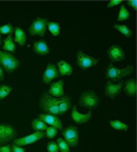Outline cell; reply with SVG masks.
<instances>
[{
  "label": "cell",
  "mask_w": 137,
  "mask_h": 152,
  "mask_svg": "<svg viewBox=\"0 0 137 152\" xmlns=\"http://www.w3.org/2000/svg\"><path fill=\"white\" fill-rule=\"evenodd\" d=\"M60 101H61V98H54V97L48 95L47 93H45L41 96V99H40V108L46 114L53 115V116H60Z\"/></svg>",
  "instance_id": "6da1fadb"
},
{
  "label": "cell",
  "mask_w": 137,
  "mask_h": 152,
  "mask_svg": "<svg viewBox=\"0 0 137 152\" xmlns=\"http://www.w3.org/2000/svg\"><path fill=\"white\" fill-rule=\"evenodd\" d=\"M133 72H134L133 66H127L125 68L119 69V68H116L113 64H109L107 67V70H105V77L111 82H119L122 78L130 75Z\"/></svg>",
  "instance_id": "7a4b0ae2"
},
{
  "label": "cell",
  "mask_w": 137,
  "mask_h": 152,
  "mask_svg": "<svg viewBox=\"0 0 137 152\" xmlns=\"http://www.w3.org/2000/svg\"><path fill=\"white\" fill-rule=\"evenodd\" d=\"M0 64H1L2 69H5L8 74H11L19 68L20 60L11 53H6V52L0 50Z\"/></svg>",
  "instance_id": "3957f363"
},
{
  "label": "cell",
  "mask_w": 137,
  "mask_h": 152,
  "mask_svg": "<svg viewBox=\"0 0 137 152\" xmlns=\"http://www.w3.org/2000/svg\"><path fill=\"white\" fill-rule=\"evenodd\" d=\"M98 103H100L98 96L94 91H90V90H87V91L82 93V95L80 96V99H78V104L87 108V109L97 108Z\"/></svg>",
  "instance_id": "277c9868"
},
{
  "label": "cell",
  "mask_w": 137,
  "mask_h": 152,
  "mask_svg": "<svg viewBox=\"0 0 137 152\" xmlns=\"http://www.w3.org/2000/svg\"><path fill=\"white\" fill-rule=\"evenodd\" d=\"M45 137V131H35V132L31 133V134H27L25 137H21L18 138L13 142V145H17V146H26V145H31V144H34L35 142H38L40 139H42Z\"/></svg>",
  "instance_id": "5b68a950"
},
{
  "label": "cell",
  "mask_w": 137,
  "mask_h": 152,
  "mask_svg": "<svg viewBox=\"0 0 137 152\" xmlns=\"http://www.w3.org/2000/svg\"><path fill=\"white\" fill-rule=\"evenodd\" d=\"M15 137H17V130L14 129V126L6 123L0 124V145L13 140Z\"/></svg>",
  "instance_id": "8992f818"
},
{
  "label": "cell",
  "mask_w": 137,
  "mask_h": 152,
  "mask_svg": "<svg viewBox=\"0 0 137 152\" xmlns=\"http://www.w3.org/2000/svg\"><path fill=\"white\" fill-rule=\"evenodd\" d=\"M47 20L43 18H37L32 22L29 27V34L31 35H38V37H45L46 31H47Z\"/></svg>",
  "instance_id": "52a82bcc"
},
{
  "label": "cell",
  "mask_w": 137,
  "mask_h": 152,
  "mask_svg": "<svg viewBox=\"0 0 137 152\" xmlns=\"http://www.w3.org/2000/svg\"><path fill=\"white\" fill-rule=\"evenodd\" d=\"M98 62H100V58L87 55V54L82 53V50H78V66L81 69L92 68V67L96 66Z\"/></svg>",
  "instance_id": "ba28073f"
},
{
  "label": "cell",
  "mask_w": 137,
  "mask_h": 152,
  "mask_svg": "<svg viewBox=\"0 0 137 152\" xmlns=\"http://www.w3.org/2000/svg\"><path fill=\"white\" fill-rule=\"evenodd\" d=\"M63 139L67 142L69 146L75 148L78 144V130L76 126L69 125L63 130Z\"/></svg>",
  "instance_id": "9c48e42d"
},
{
  "label": "cell",
  "mask_w": 137,
  "mask_h": 152,
  "mask_svg": "<svg viewBox=\"0 0 137 152\" xmlns=\"http://www.w3.org/2000/svg\"><path fill=\"white\" fill-rule=\"evenodd\" d=\"M60 74L58 68H56V66L53 64V63H48L47 67H46V69H45V72H43V75H42V82L45 84H49L53 80L58 78Z\"/></svg>",
  "instance_id": "30bf717a"
},
{
  "label": "cell",
  "mask_w": 137,
  "mask_h": 152,
  "mask_svg": "<svg viewBox=\"0 0 137 152\" xmlns=\"http://www.w3.org/2000/svg\"><path fill=\"white\" fill-rule=\"evenodd\" d=\"M39 119H41L42 122H45L47 125H51L53 128H55L56 130L58 129H62V122L58 116H53V115L46 114V113H42L39 115Z\"/></svg>",
  "instance_id": "8fae6325"
},
{
  "label": "cell",
  "mask_w": 137,
  "mask_h": 152,
  "mask_svg": "<svg viewBox=\"0 0 137 152\" xmlns=\"http://www.w3.org/2000/svg\"><path fill=\"white\" fill-rule=\"evenodd\" d=\"M123 89V82L119 81L118 83H111V82H108L105 84V88H104V93L105 95L109 96L110 98H115L116 96H118L121 94Z\"/></svg>",
  "instance_id": "7c38bea8"
},
{
  "label": "cell",
  "mask_w": 137,
  "mask_h": 152,
  "mask_svg": "<svg viewBox=\"0 0 137 152\" xmlns=\"http://www.w3.org/2000/svg\"><path fill=\"white\" fill-rule=\"evenodd\" d=\"M108 56L110 58V61L117 62V61H123L125 58V53L119 46L114 45L108 49Z\"/></svg>",
  "instance_id": "4fadbf2b"
},
{
  "label": "cell",
  "mask_w": 137,
  "mask_h": 152,
  "mask_svg": "<svg viewBox=\"0 0 137 152\" xmlns=\"http://www.w3.org/2000/svg\"><path fill=\"white\" fill-rule=\"evenodd\" d=\"M47 94L49 96H52V97H54V98H62V97L64 96L63 81L60 80L58 82H54V83L51 86V88H49V90H48Z\"/></svg>",
  "instance_id": "5bb4252c"
},
{
  "label": "cell",
  "mask_w": 137,
  "mask_h": 152,
  "mask_svg": "<svg viewBox=\"0 0 137 152\" xmlns=\"http://www.w3.org/2000/svg\"><path fill=\"white\" fill-rule=\"evenodd\" d=\"M92 113H87V114H80L76 109L75 105H73V110H72V119L78 123V124H83V123H87L90 118H92Z\"/></svg>",
  "instance_id": "9a60e30c"
},
{
  "label": "cell",
  "mask_w": 137,
  "mask_h": 152,
  "mask_svg": "<svg viewBox=\"0 0 137 152\" xmlns=\"http://www.w3.org/2000/svg\"><path fill=\"white\" fill-rule=\"evenodd\" d=\"M33 50H34L37 54L41 55V56H45V55H47V54L49 53V47L47 46V43H46L43 40H39V41H37V42L34 43Z\"/></svg>",
  "instance_id": "2e32d148"
},
{
  "label": "cell",
  "mask_w": 137,
  "mask_h": 152,
  "mask_svg": "<svg viewBox=\"0 0 137 152\" xmlns=\"http://www.w3.org/2000/svg\"><path fill=\"white\" fill-rule=\"evenodd\" d=\"M123 89H124L127 96L134 97L136 94V81H135V78H129L128 81H125V83H123Z\"/></svg>",
  "instance_id": "e0dca14e"
},
{
  "label": "cell",
  "mask_w": 137,
  "mask_h": 152,
  "mask_svg": "<svg viewBox=\"0 0 137 152\" xmlns=\"http://www.w3.org/2000/svg\"><path fill=\"white\" fill-rule=\"evenodd\" d=\"M56 68H58V70H59V74L62 76H69L73 74V67L68 63V62H66V61H59L58 63H56Z\"/></svg>",
  "instance_id": "ac0fdd59"
},
{
  "label": "cell",
  "mask_w": 137,
  "mask_h": 152,
  "mask_svg": "<svg viewBox=\"0 0 137 152\" xmlns=\"http://www.w3.org/2000/svg\"><path fill=\"white\" fill-rule=\"evenodd\" d=\"M13 33H14V41H17V43L19 46H25L26 41H27V38H26V34L25 32L20 28V27H17L13 29Z\"/></svg>",
  "instance_id": "d6986e66"
},
{
  "label": "cell",
  "mask_w": 137,
  "mask_h": 152,
  "mask_svg": "<svg viewBox=\"0 0 137 152\" xmlns=\"http://www.w3.org/2000/svg\"><path fill=\"white\" fill-rule=\"evenodd\" d=\"M4 50L6 53H11V54L15 52V43H14L11 34H8L6 40H4Z\"/></svg>",
  "instance_id": "ffe728a7"
},
{
  "label": "cell",
  "mask_w": 137,
  "mask_h": 152,
  "mask_svg": "<svg viewBox=\"0 0 137 152\" xmlns=\"http://www.w3.org/2000/svg\"><path fill=\"white\" fill-rule=\"evenodd\" d=\"M70 107H72V105H70V97H69V96H63V97L61 98L60 104H59L60 115L64 114L66 111H68Z\"/></svg>",
  "instance_id": "44dd1931"
},
{
  "label": "cell",
  "mask_w": 137,
  "mask_h": 152,
  "mask_svg": "<svg viewBox=\"0 0 137 152\" xmlns=\"http://www.w3.org/2000/svg\"><path fill=\"white\" fill-rule=\"evenodd\" d=\"M109 125L111 128H114L115 130H121V131H129V125H127L125 123L118 121V119H113L109 121Z\"/></svg>",
  "instance_id": "7402d4cb"
},
{
  "label": "cell",
  "mask_w": 137,
  "mask_h": 152,
  "mask_svg": "<svg viewBox=\"0 0 137 152\" xmlns=\"http://www.w3.org/2000/svg\"><path fill=\"white\" fill-rule=\"evenodd\" d=\"M47 128H48V125L39 118H35L32 121V129L34 131H46Z\"/></svg>",
  "instance_id": "603a6c76"
},
{
  "label": "cell",
  "mask_w": 137,
  "mask_h": 152,
  "mask_svg": "<svg viewBox=\"0 0 137 152\" xmlns=\"http://www.w3.org/2000/svg\"><path fill=\"white\" fill-rule=\"evenodd\" d=\"M114 28L118 31L121 34H123L124 37H127V38H131L133 37V32H131V29L128 27V26H125V25H114Z\"/></svg>",
  "instance_id": "cb8c5ba5"
},
{
  "label": "cell",
  "mask_w": 137,
  "mask_h": 152,
  "mask_svg": "<svg viewBox=\"0 0 137 152\" xmlns=\"http://www.w3.org/2000/svg\"><path fill=\"white\" fill-rule=\"evenodd\" d=\"M47 28H48V31L52 33V35H54V37H58L60 34V32H61L60 25L58 22H54V21L48 22V23H47Z\"/></svg>",
  "instance_id": "d4e9b609"
},
{
  "label": "cell",
  "mask_w": 137,
  "mask_h": 152,
  "mask_svg": "<svg viewBox=\"0 0 137 152\" xmlns=\"http://www.w3.org/2000/svg\"><path fill=\"white\" fill-rule=\"evenodd\" d=\"M129 18H130V12L127 10V7H125L124 5H121L117 20L118 21H125V20H128Z\"/></svg>",
  "instance_id": "484cf974"
},
{
  "label": "cell",
  "mask_w": 137,
  "mask_h": 152,
  "mask_svg": "<svg viewBox=\"0 0 137 152\" xmlns=\"http://www.w3.org/2000/svg\"><path fill=\"white\" fill-rule=\"evenodd\" d=\"M12 90H13V87H12V86L2 84V86L0 87V101L4 99L5 97H7V96L11 94Z\"/></svg>",
  "instance_id": "4316f807"
},
{
  "label": "cell",
  "mask_w": 137,
  "mask_h": 152,
  "mask_svg": "<svg viewBox=\"0 0 137 152\" xmlns=\"http://www.w3.org/2000/svg\"><path fill=\"white\" fill-rule=\"evenodd\" d=\"M56 144H58V148H59L60 152H69L70 151V146L67 144V142L63 139V138H58L56 140Z\"/></svg>",
  "instance_id": "83f0119b"
},
{
  "label": "cell",
  "mask_w": 137,
  "mask_h": 152,
  "mask_svg": "<svg viewBox=\"0 0 137 152\" xmlns=\"http://www.w3.org/2000/svg\"><path fill=\"white\" fill-rule=\"evenodd\" d=\"M13 26L11 23H7V25H4L0 27V34H11L13 33Z\"/></svg>",
  "instance_id": "f1b7e54d"
},
{
  "label": "cell",
  "mask_w": 137,
  "mask_h": 152,
  "mask_svg": "<svg viewBox=\"0 0 137 152\" xmlns=\"http://www.w3.org/2000/svg\"><path fill=\"white\" fill-rule=\"evenodd\" d=\"M56 134H58V130H56L55 128H53V126H48V128L46 129V133H45V136H46L47 138L52 139V138H54Z\"/></svg>",
  "instance_id": "f546056e"
},
{
  "label": "cell",
  "mask_w": 137,
  "mask_h": 152,
  "mask_svg": "<svg viewBox=\"0 0 137 152\" xmlns=\"http://www.w3.org/2000/svg\"><path fill=\"white\" fill-rule=\"evenodd\" d=\"M47 151L48 152H60L59 148H58V144L55 142H49L47 144Z\"/></svg>",
  "instance_id": "4dcf8cb0"
},
{
  "label": "cell",
  "mask_w": 137,
  "mask_h": 152,
  "mask_svg": "<svg viewBox=\"0 0 137 152\" xmlns=\"http://www.w3.org/2000/svg\"><path fill=\"white\" fill-rule=\"evenodd\" d=\"M0 152H12V145H0Z\"/></svg>",
  "instance_id": "1f68e13d"
},
{
  "label": "cell",
  "mask_w": 137,
  "mask_h": 152,
  "mask_svg": "<svg viewBox=\"0 0 137 152\" xmlns=\"http://www.w3.org/2000/svg\"><path fill=\"white\" fill-rule=\"evenodd\" d=\"M119 4H122V1H119V0H114V1H109L108 2V5H107V7L108 8H110V7H115V6H117Z\"/></svg>",
  "instance_id": "d6a6232c"
},
{
  "label": "cell",
  "mask_w": 137,
  "mask_h": 152,
  "mask_svg": "<svg viewBox=\"0 0 137 152\" xmlns=\"http://www.w3.org/2000/svg\"><path fill=\"white\" fill-rule=\"evenodd\" d=\"M12 152H25L23 148L17 146V145H12Z\"/></svg>",
  "instance_id": "836d02e7"
},
{
  "label": "cell",
  "mask_w": 137,
  "mask_h": 152,
  "mask_svg": "<svg viewBox=\"0 0 137 152\" xmlns=\"http://www.w3.org/2000/svg\"><path fill=\"white\" fill-rule=\"evenodd\" d=\"M129 5H130L131 7H134V8H136V7H137V1H136V0H131V1H129Z\"/></svg>",
  "instance_id": "e575fe53"
},
{
  "label": "cell",
  "mask_w": 137,
  "mask_h": 152,
  "mask_svg": "<svg viewBox=\"0 0 137 152\" xmlns=\"http://www.w3.org/2000/svg\"><path fill=\"white\" fill-rule=\"evenodd\" d=\"M4 77H5V74H4V69L0 67V81H2V80H4Z\"/></svg>",
  "instance_id": "d590c367"
},
{
  "label": "cell",
  "mask_w": 137,
  "mask_h": 152,
  "mask_svg": "<svg viewBox=\"0 0 137 152\" xmlns=\"http://www.w3.org/2000/svg\"><path fill=\"white\" fill-rule=\"evenodd\" d=\"M1 42H2V41H1V38H0V45H1Z\"/></svg>",
  "instance_id": "8d00e7d4"
}]
</instances>
